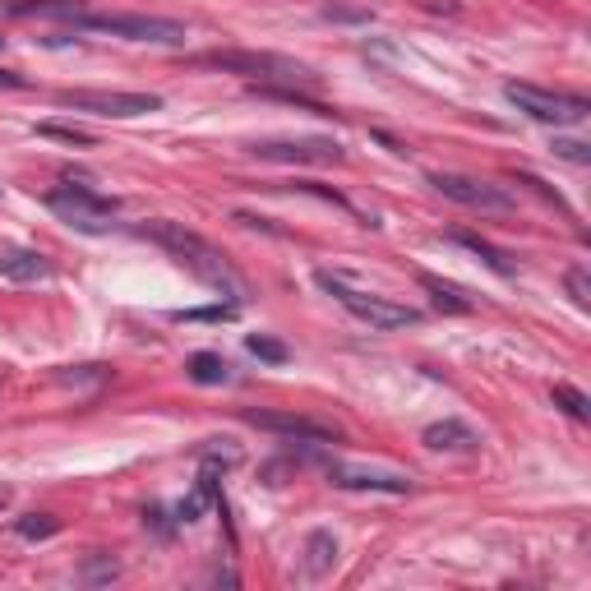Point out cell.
<instances>
[{
	"instance_id": "1",
	"label": "cell",
	"mask_w": 591,
	"mask_h": 591,
	"mask_svg": "<svg viewBox=\"0 0 591 591\" xmlns=\"http://www.w3.org/2000/svg\"><path fill=\"white\" fill-rule=\"evenodd\" d=\"M139 236L153 241L157 250H167L171 259H176L190 278L204 282L208 291H218V301H222V296H227V305H245V301H250V282L236 273V264H231L227 254L208 241V236H199V231L185 227V222L157 218V222H144Z\"/></svg>"
},
{
	"instance_id": "2",
	"label": "cell",
	"mask_w": 591,
	"mask_h": 591,
	"mask_svg": "<svg viewBox=\"0 0 591 591\" xmlns=\"http://www.w3.org/2000/svg\"><path fill=\"white\" fill-rule=\"evenodd\" d=\"M199 65H213L222 74H241V79H254L259 88H319V74L305 61H291V56H278V51H204Z\"/></svg>"
},
{
	"instance_id": "3",
	"label": "cell",
	"mask_w": 591,
	"mask_h": 591,
	"mask_svg": "<svg viewBox=\"0 0 591 591\" xmlns=\"http://www.w3.org/2000/svg\"><path fill=\"white\" fill-rule=\"evenodd\" d=\"M319 287H324L328 296H333V301H338L347 314H356L361 324L379 328V333H393V328L421 324V310H411V305L388 301V296H374V291L351 287V282L342 278V273H319Z\"/></svg>"
},
{
	"instance_id": "4",
	"label": "cell",
	"mask_w": 591,
	"mask_h": 591,
	"mask_svg": "<svg viewBox=\"0 0 591 591\" xmlns=\"http://www.w3.org/2000/svg\"><path fill=\"white\" fill-rule=\"evenodd\" d=\"M79 33H107L121 42H153V47H181L185 24L176 19H157V14H74L70 19Z\"/></svg>"
},
{
	"instance_id": "5",
	"label": "cell",
	"mask_w": 591,
	"mask_h": 591,
	"mask_svg": "<svg viewBox=\"0 0 591 591\" xmlns=\"http://www.w3.org/2000/svg\"><path fill=\"white\" fill-rule=\"evenodd\" d=\"M47 208L61 222H70L74 231H88V236L111 231L116 227V213H121L116 199H107V194H97L93 185H79V181H65L56 190H47Z\"/></svg>"
},
{
	"instance_id": "6",
	"label": "cell",
	"mask_w": 591,
	"mask_h": 591,
	"mask_svg": "<svg viewBox=\"0 0 591 591\" xmlns=\"http://www.w3.org/2000/svg\"><path fill=\"white\" fill-rule=\"evenodd\" d=\"M504 97L522 111V116H531V121H541V125H582L587 121V111H591L587 97L545 93V88H536V84H508Z\"/></svg>"
},
{
	"instance_id": "7",
	"label": "cell",
	"mask_w": 591,
	"mask_h": 591,
	"mask_svg": "<svg viewBox=\"0 0 591 591\" xmlns=\"http://www.w3.org/2000/svg\"><path fill=\"white\" fill-rule=\"evenodd\" d=\"M56 102L70 111H88V116H111V121H130V116H148L162 111L157 93H97V88H65Z\"/></svg>"
},
{
	"instance_id": "8",
	"label": "cell",
	"mask_w": 591,
	"mask_h": 591,
	"mask_svg": "<svg viewBox=\"0 0 591 591\" xmlns=\"http://www.w3.org/2000/svg\"><path fill=\"white\" fill-rule=\"evenodd\" d=\"M430 185H435L444 199H453V204H462V208H476V213H513V208H518L508 190H499V185H490V181H476V176H458V171H435Z\"/></svg>"
},
{
	"instance_id": "9",
	"label": "cell",
	"mask_w": 591,
	"mask_h": 591,
	"mask_svg": "<svg viewBox=\"0 0 591 591\" xmlns=\"http://www.w3.org/2000/svg\"><path fill=\"white\" fill-rule=\"evenodd\" d=\"M254 157H264V162H301V167H333L342 162V144L338 139H259L250 144Z\"/></svg>"
},
{
	"instance_id": "10",
	"label": "cell",
	"mask_w": 591,
	"mask_h": 591,
	"mask_svg": "<svg viewBox=\"0 0 591 591\" xmlns=\"http://www.w3.org/2000/svg\"><path fill=\"white\" fill-rule=\"evenodd\" d=\"M328 485L333 490H356V495H411L416 485L402 471H374V467H342L328 462Z\"/></svg>"
},
{
	"instance_id": "11",
	"label": "cell",
	"mask_w": 591,
	"mask_h": 591,
	"mask_svg": "<svg viewBox=\"0 0 591 591\" xmlns=\"http://www.w3.org/2000/svg\"><path fill=\"white\" fill-rule=\"evenodd\" d=\"M245 421L254 430H268V435H282V439H301V444H338L342 430L324 421H310V416H291V411H245Z\"/></svg>"
},
{
	"instance_id": "12",
	"label": "cell",
	"mask_w": 591,
	"mask_h": 591,
	"mask_svg": "<svg viewBox=\"0 0 591 591\" xmlns=\"http://www.w3.org/2000/svg\"><path fill=\"white\" fill-rule=\"evenodd\" d=\"M51 273V264L28 245H0V278L10 282H42Z\"/></svg>"
},
{
	"instance_id": "13",
	"label": "cell",
	"mask_w": 591,
	"mask_h": 591,
	"mask_svg": "<svg viewBox=\"0 0 591 591\" xmlns=\"http://www.w3.org/2000/svg\"><path fill=\"white\" fill-rule=\"evenodd\" d=\"M421 444L435 448V453H476L481 435H476L471 425H462V421H435V425H425Z\"/></svg>"
},
{
	"instance_id": "14",
	"label": "cell",
	"mask_w": 591,
	"mask_h": 591,
	"mask_svg": "<svg viewBox=\"0 0 591 591\" xmlns=\"http://www.w3.org/2000/svg\"><path fill=\"white\" fill-rule=\"evenodd\" d=\"M185 374H190L194 384L204 388H222V384H236V365L218 351H194L190 361H185Z\"/></svg>"
},
{
	"instance_id": "15",
	"label": "cell",
	"mask_w": 591,
	"mask_h": 591,
	"mask_svg": "<svg viewBox=\"0 0 591 591\" xmlns=\"http://www.w3.org/2000/svg\"><path fill=\"white\" fill-rule=\"evenodd\" d=\"M453 245H462V250H471L476 259H481L490 273H499V278H518V264H513V254H504V250H495L490 241H481V236H471V231H453L448 236Z\"/></svg>"
},
{
	"instance_id": "16",
	"label": "cell",
	"mask_w": 591,
	"mask_h": 591,
	"mask_svg": "<svg viewBox=\"0 0 591 591\" xmlns=\"http://www.w3.org/2000/svg\"><path fill=\"white\" fill-rule=\"evenodd\" d=\"M421 287L430 291L435 310H444V314H471L476 310V301H471L467 291L453 287V282H444V278H435V273H421Z\"/></svg>"
},
{
	"instance_id": "17",
	"label": "cell",
	"mask_w": 591,
	"mask_h": 591,
	"mask_svg": "<svg viewBox=\"0 0 591 591\" xmlns=\"http://www.w3.org/2000/svg\"><path fill=\"white\" fill-rule=\"evenodd\" d=\"M338 559V536L333 531H314L310 541H305V573L310 578H324L328 568Z\"/></svg>"
},
{
	"instance_id": "18",
	"label": "cell",
	"mask_w": 591,
	"mask_h": 591,
	"mask_svg": "<svg viewBox=\"0 0 591 591\" xmlns=\"http://www.w3.org/2000/svg\"><path fill=\"white\" fill-rule=\"evenodd\" d=\"M79 10H84L79 0H14L10 5V14H19V19H24V14H56V19H74Z\"/></svg>"
},
{
	"instance_id": "19",
	"label": "cell",
	"mask_w": 591,
	"mask_h": 591,
	"mask_svg": "<svg viewBox=\"0 0 591 591\" xmlns=\"http://www.w3.org/2000/svg\"><path fill=\"white\" fill-rule=\"evenodd\" d=\"M14 531L24 541H51L61 531V518H51V513H24V518H14Z\"/></svg>"
},
{
	"instance_id": "20",
	"label": "cell",
	"mask_w": 591,
	"mask_h": 591,
	"mask_svg": "<svg viewBox=\"0 0 591 591\" xmlns=\"http://www.w3.org/2000/svg\"><path fill=\"white\" fill-rule=\"evenodd\" d=\"M245 351H250V356H259V361H268V365H287L291 361L287 342L268 338V333H250V338H245Z\"/></svg>"
},
{
	"instance_id": "21",
	"label": "cell",
	"mask_w": 591,
	"mask_h": 591,
	"mask_svg": "<svg viewBox=\"0 0 591 591\" xmlns=\"http://www.w3.org/2000/svg\"><path fill=\"white\" fill-rule=\"evenodd\" d=\"M37 134H42V139H61V144H74V148H93L97 144L88 130H79V125H56V121H42L37 125Z\"/></svg>"
},
{
	"instance_id": "22",
	"label": "cell",
	"mask_w": 591,
	"mask_h": 591,
	"mask_svg": "<svg viewBox=\"0 0 591 591\" xmlns=\"http://www.w3.org/2000/svg\"><path fill=\"white\" fill-rule=\"evenodd\" d=\"M555 402L573 416V421H587L591 416V398L582 393V388H573V384H555Z\"/></svg>"
},
{
	"instance_id": "23",
	"label": "cell",
	"mask_w": 591,
	"mask_h": 591,
	"mask_svg": "<svg viewBox=\"0 0 591 591\" xmlns=\"http://www.w3.org/2000/svg\"><path fill=\"white\" fill-rule=\"evenodd\" d=\"M564 287H568V296H573L578 310H591V278H587V268H568Z\"/></svg>"
},
{
	"instance_id": "24",
	"label": "cell",
	"mask_w": 591,
	"mask_h": 591,
	"mask_svg": "<svg viewBox=\"0 0 591 591\" xmlns=\"http://www.w3.org/2000/svg\"><path fill=\"white\" fill-rule=\"evenodd\" d=\"M116 573H121V568H116V559L111 555H93L84 568H79V582H111Z\"/></svg>"
},
{
	"instance_id": "25",
	"label": "cell",
	"mask_w": 591,
	"mask_h": 591,
	"mask_svg": "<svg viewBox=\"0 0 591 591\" xmlns=\"http://www.w3.org/2000/svg\"><path fill=\"white\" fill-rule=\"evenodd\" d=\"M241 305H208V310H176V319H204V324H218V319H231Z\"/></svg>"
},
{
	"instance_id": "26",
	"label": "cell",
	"mask_w": 591,
	"mask_h": 591,
	"mask_svg": "<svg viewBox=\"0 0 591 591\" xmlns=\"http://www.w3.org/2000/svg\"><path fill=\"white\" fill-rule=\"evenodd\" d=\"M324 19H338V24H370L374 10H351V5H324Z\"/></svg>"
},
{
	"instance_id": "27",
	"label": "cell",
	"mask_w": 591,
	"mask_h": 591,
	"mask_svg": "<svg viewBox=\"0 0 591 591\" xmlns=\"http://www.w3.org/2000/svg\"><path fill=\"white\" fill-rule=\"evenodd\" d=\"M555 153L564 157V162H578V167H587L591 162V148L578 144V139H555Z\"/></svg>"
},
{
	"instance_id": "28",
	"label": "cell",
	"mask_w": 591,
	"mask_h": 591,
	"mask_svg": "<svg viewBox=\"0 0 591 591\" xmlns=\"http://www.w3.org/2000/svg\"><path fill=\"white\" fill-rule=\"evenodd\" d=\"M0 88H28V79L14 70H0Z\"/></svg>"
},
{
	"instance_id": "29",
	"label": "cell",
	"mask_w": 591,
	"mask_h": 591,
	"mask_svg": "<svg viewBox=\"0 0 591 591\" xmlns=\"http://www.w3.org/2000/svg\"><path fill=\"white\" fill-rule=\"evenodd\" d=\"M0 47H5V37H0Z\"/></svg>"
}]
</instances>
